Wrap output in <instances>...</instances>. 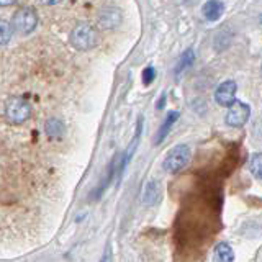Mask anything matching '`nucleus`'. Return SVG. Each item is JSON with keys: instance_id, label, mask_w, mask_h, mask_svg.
I'll return each instance as SVG.
<instances>
[{"instance_id": "1", "label": "nucleus", "mask_w": 262, "mask_h": 262, "mask_svg": "<svg viewBox=\"0 0 262 262\" xmlns=\"http://www.w3.org/2000/svg\"><path fill=\"white\" fill-rule=\"evenodd\" d=\"M69 41L79 51H89L98 45V31L89 23H77L71 31Z\"/></svg>"}, {"instance_id": "2", "label": "nucleus", "mask_w": 262, "mask_h": 262, "mask_svg": "<svg viewBox=\"0 0 262 262\" xmlns=\"http://www.w3.org/2000/svg\"><path fill=\"white\" fill-rule=\"evenodd\" d=\"M188 161H190V147L187 144H177L164 158L162 167L169 174H176V172L182 170L187 166Z\"/></svg>"}, {"instance_id": "3", "label": "nucleus", "mask_w": 262, "mask_h": 262, "mask_svg": "<svg viewBox=\"0 0 262 262\" xmlns=\"http://www.w3.org/2000/svg\"><path fill=\"white\" fill-rule=\"evenodd\" d=\"M12 23H13L12 27L16 33H20V35H30L38 27V15L31 7H25L15 12Z\"/></svg>"}, {"instance_id": "4", "label": "nucleus", "mask_w": 262, "mask_h": 262, "mask_svg": "<svg viewBox=\"0 0 262 262\" xmlns=\"http://www.w3.org/2000/svg\"><path fill=\"white\" fill-rule=\"evenodd\" d=\"M31 113V106L30 103L21 97H13L7 102L5 105V115L10 123H15V125H21L28 118Z\"/></svg>"}, {"instance_id": "5", "label": "nucleus", "mask_w": 262, "mask_h": 262, "mask_svg": "<svg viewBox=\"0 0 262 262\" xmlns=\"http://www.w3.org/2000/svg\"><path fill=\"white\" fill-rule=\"evenodd\" d=\"M251 117V106L244 102L239 100H234L233 105L228 106V112H226V125L231 126V128H241L248 123Z\"/></svg>"}, {"instance_id": "6", "label": "nucleus", "mask_w": 262, "mask_h": 262, "mask_svg": "<svg viewBox=\"0 0 262 262\" xmlns=\"http://www.w3.org/2000/svg\"><path fill=\"white\" fill-rule=\"evenodd\" d=\"M236 90L237 85L234 80H225L215 90V100L221 106H229L236 100Z\"/></svg>"}, {"instance_id": "7", "label": "nucleus", "mask_w": 262, "mask_h": 262, "mask_svg": "<svg viewBox=\"0 0 262 262\" xmlns=\"http://www.w3.org/2000/svg\"><path fill=\"white\" fill-rule=\"evenodd\" d=\"M98 23L100 27L105 30H112V28H117L118 25L121 23V12L118 8H103L98 15Z\"/></svg>"}, {"instance_id": "8", "label": "nucleus", "mask_w": 262, "mask_h": 262, "mask_svg": "<svg viewBox=\"0 0 262 262\" xmlns=\"http://www.w3.org/2000/svg\"><path fill=\"white\" fill-rule=\"evenodd\" d=\"M202 13L208 21H216L221 18V15L225 13V5L220 0H208L202 7Z\"/></svg>"}, {"instance_id": "9", "label": "nucleus", "mask_w": 262, "mask_h": 262, "mask_svg": "<svg viewBox=\"0 0 262 262\" xmlns=\"http://www.w3.org/2000/svg\"><path fill=\"white\" fill-rule=\"evenodd\" d=\"M234 252L228 243H218L213 249V262H233Z\"/></svg>"}, {"instance_id": "10", "label": "nucleus", "mask_w": 262, "mask_h": 262, "mask_svg": "<svg viewBox=\"0 0 262 262\" xmlns=\"http://www.w3.org/2000/svg\"><path fill=\"white\" fill-rule=\"evenodd\" d=\"M177 120H179V112H169L167 113L166 120H164V123H162L159 131H158V135H156V138H154V144H159V143L164 141V139H166V136L169 135L170 128L174 126V123Z\"/></svg>"}, {"instance_id": "11", "label": "nucleus", "mask_w": 262, "mask_h": 262, "mask_svg": "<svg viewBox=\"0 0 262 262\" xmlns=\"http://www.w3.org/2000/svg\"><path fill=\"white\" fill-rule=\"evenodd\" d=\"M161 199V188H159V184L156 182V180H151V182H147L146 187H144V195H143V202L147 207H151V205H156Z\"/></svg>"}, {"instance_id": "12", "label": "nucleus", "mask_w": 262, "mask_h": 262, "mask_svg": "<svg viewBox=\"0 0 262 262\" xmlns=\"http://www.w3.org/2000/svg\"><path fill=\"white\" fill-rule=\"evenodd\" d=\"M45 131L51 139H57L64 135V123L59 118H49L46 120Z\"/></svg>"}, {"instance_id": "13", "label": "nucleus", "mask_w": 262, "mask_h": 262, "mask_svg": "<svg viewBox=\"0 0 262 262\" xmlns=\"http://www.w3.org/2000/svg\"><path fill=\"white\" fill-rule=\"evenodd\" d=\"M249 170H251V174L262 180V152H256V154H252L251 156V159H249Z\"/></svg>"}, {"instance_id": "14", "label": "nucleus", "mask_w": 262, "mask_h": 262, "mask_svg": "<svg viewBox=\"0 0 262 262\" xmlns=\"http://www.w3.org/2000/svg\"><path fill=\"white\" fill-rule=\"evenodd\" d=\"M13 36V27L7 20H0V46L7 45Z\"/></svg>"}, {"instance_id": "15", "label": "nucleus", "mask_w": 262, "mask_h": 262, "mask_svg": "<svg viewBox=\"0 0 262 262\" xmlns=\"http://www.w3.org/2000/svg\"><path fill=\"white\" fill-rule=\"evenodd\" d=\"M193 59H195V54H193V51L192 49H187V51L180 56V59H179V62H177V66H176V74L179 76L180 72H182L185 68H188L192 62H193Z\"/></svg>"}, {"instance_id": "16", "label": "nucleus", "mask_w": 262, "mask_h": 262, "mask_svg": "<svg viewBox=\"0 0 262 262\" xmlns=\"http://www.w3.org/2000/svg\"><path fill=\"white\" fill-rule=\"evenodd\" d=\"M154 77H156V71H154L152 66H149V68H146L143 71V82H144V85H149L151 82L154 80Z\"/></svg>"}, {"instance_id": "17", "label": "nucleus", "mask_w": 262, "mask_h": 262, "mask_svg": "<svg viewBox=\"0 0 262 262\" xmlns=\"http://www.w3.org/2000/svg\"><path fill=\"white\" fill-rule=\"evenodd\" d=\"M100 262H112V251H110V248H106V249H105V252H103V256H102Z\"/></svg>"}, {"instance_id": "18", "label": "nucleus", "mask_w": 262, "mask_h": 262, "mask_svg": "<svg viewBox=\"0 0 262 262\" xmlns=\"http://www.w3.org/2000/svg\"><path fill=\"white\" fill-rule=\"evenodd\" d=\"M16 2H18V0H0V7H10Z\"/></svg>"}, {"instance_id": "19", "label": "nucleus", "mask_w": 262, "mask_h": 262, "mask_svg": "<svg viewBox=\"0 0 262 262\" xmlns=\"http://www.w3.org/2000/svg\"><path fill=\"white\" fill-rule=\"evenodd\" d=\"M39 2L43 4V5H56V4L62 2V0H39Z\"/></svg>"}]
</instances>
